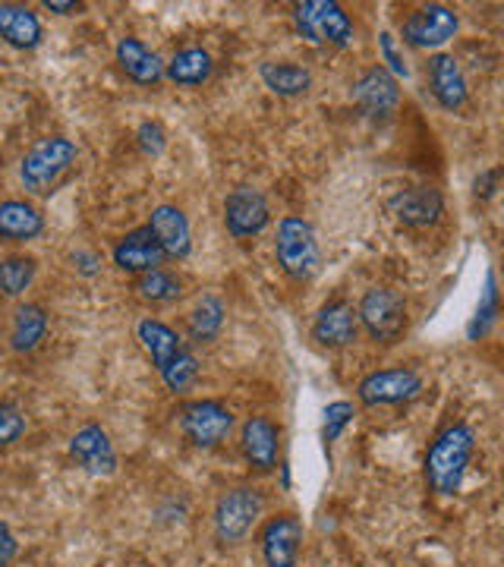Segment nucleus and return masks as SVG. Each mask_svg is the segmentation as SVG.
<instances>
[{
    "label": "nucleus",
    "mask_w": 504,
    "mask_h": 567,
    "mask_svg": "<svg viewBox=\"0 0 504 567\" xmlns=\"http://www.w3.org/2000/svg\"><path fill=\"white\" fill-rule=\"evenodd\" d=\"M495 183H498V171H485V174H480L476 177V196H483V199H488L492 193H495Z\"/></svg>",
    "instance_id": "nucleus-38"
},
{
    "label": "nucleus",
    "mask_w": 504,
    "mask_h": 567,
    "mask_svg": "<svg viewBox=\"0 0 504 567\" xmlns=\"http://www.w3.org/2000/svg\"><path fill=\"white\" fill-rule=\"evenodd\" d=\"M133 290L142 303L171 306L183 297V278L177 271H167V268H152L133 281Z\"/></svg>",
    "instance_id": "nucleus-28"
},
{
    "label": "nucleus",
    "mask_w": 504,
    "mask_h": 567,
    "mask_svg": "<svg viewBox=\"0 0 504 567\" xmlns=\"http://www.w3.org/2000/svg\"><path fill=\"white\" fill-rule=\"evenodd\" d=\"M224 319H227V306L218 293H205L196 300V306L189 309L186 316V328H189V338L196 344H212L218 341V334L224 331Z\"/></svg>",
    "instance_id": "nucleus-27"
},
{
    "label": "nucleus",
    "mask_w": 504,
    "mask_h": 567,
    "mask_svg": "<svg viewBox=\"0 0 504 567\" xmlns=\"http://www.w3.org/2000/svg\"><path fill=\"white\" fill-rule=\"evenodd\" d=\"M294 22L297 32L309 44H335V48H350L357 39L353 20L347 17L341 3L335 0H302L294 3Z\"/></svg>",
    "instance_id": "nucleus-8"
},
{
    "label": "nucleus",
    "mask_w": 504,
    "mask_h": 567,
    "mask_svg": "<svg viewBox=\"0 0 504 567\" xmlns=\"http://www.w3.org/2000/svg\"><path fill=\"white\" fill-rule=\"evenodd\" d=\"M360 331L376 344L391 347L407 334V300L391 287H369L357 303Z\"/></svg>",
    "instance_id": "nucleus-7"
},
{
    "label": "nucleus",
    "mask_w": 504,
    "mask_h": 567,
    "mask_svg": "<svg viewBox=\"0 0 504 567\" xmlns=\"http://www.w3.org/2000/svg\"><path fill=\"white\" fill-rule=\"evenodd\" d=\"M391 215L403 224V227H413V230H423V227H435L442 221L444 215V199L435 186H407L398 189L391 199H388Z\"/></svg>",
    "instance_id": "nucleus-18"
},
{
    "label": "nucleus",
    "mask_w": 504,
    "mask_h": 567,
    "mask_svg": "<svg viewBox=\"0 0 504 567\" xmlns=\"http://www.w3.org/2000/svg\"><path fill=\"white\" fill-rule=\"evenodd\" d=\"M350 99L366 117H382L384 121L401 107V85L384 66H369L353 82Z\"/></svg>",
    "instance_id": "nucleus-16"
},
{
    "label": "nucleus",
    "mask_w": 504,
    "mask_h": 567,
    "mask_svg": "<svg viewBox=\"0 0 504 567\" xmlns=\"http://www.w3.org/2000/svg\"><path fill=\"white\" fill-rule=\"evenodd\" d=\"M495 319H498V287H495V275H488V278H485L483 300L476 306V316L466 324V338H470V341L485 338V334L492 331Z\"/></svg>",
    "instance_id": "nucleus-30"
},
{
    "label": "nucleus",
    "mask_w": 504,
    "mask_h": 567,
    "mask_svg": "<svg viewBox=\"0 0 504 567\" xmlns=\"http://www.w3.org/2000/svg\"><path fill=\"white\" fill-rule=\"evenodd\" d=\"M41 10H48V13H54V17H76L82 10V3H76V0H44L41 3Z\"/></svg>",
    "instance_id": "nucleus-37"
},
{
    "label": "nucleus",
    "mask_w": 504,
    "mask_h": 567,
    "mask_svg": "<svg viewBox=\"0 0 504 567\" xmlns=\"http://www.w3.org/2000/svg\"><path fill=\"white\" fill-rule=\"evenodd\" d=\"M212 73H215V61L199 44L181 48L171 61L164 63V80L181 85V89H202L212 80Z\"/></svg>",
    "instance_id": "nucleus-25"
},
{
    "label": "nucleus",
    "mask_w": 504,
    "mask_h": 567,
    "mask_svg": "<svg viewBox=\"0 0 504 567\" xmlns=\"http://www.w3.org/2000/svg\"><path fill=\"white\" fill-rule=\"evenodd\" d=\"M136 145H140L142 155L158 158V155H164V148H167V130L158 121L140 123L136 126Z\"/></svg>",
    "instance_id": "nucleus-34"
},
{
    "label": "nucleus",
    "mask_w": 504,
    "mask_h": 567,
    "mask_svg": "<svg viewBox=\"0 0 504 567\" xmlns=\"http://www.w3.org/2000/svg\"><path fill=\"white\" fill-rule=\"evenodd\" d=\"M39 278V259L25 252H10L0 259V293L10 300L25 297V290Z\"/></svg>",
    "instance_id": "nucleus-29"
},
{
    "label": "nucleus",
    "mask_w": 504,
    "mask_h": 567,
    "mask_svg": "<svg viewBox=\"0 0 504 567\" xmlns=\"http://www.w3.org/2000/svg\"><path fill=\"white\" fill-rule=\"evenodd\" d=\"M461 32V17L448 3H423L401 20V39L420 51H439Z\"/></svg>",
    "instance_id": "nucleus-10"
},
{
    "label": "nucleus",
    "mask_w": 504,
    "mask_h": 567,
    "mask_svg": "<svg viewBox=\"0 0 504 567\" xmlns=\"http://www.w3.org/2000/svg\"><path fill=\"white\" fill-rule=\"evenodd\" d=\"M111 262L117 265L121 271L126 275H145V271H152V268H162L164 265V249L155 240V234H152V227L148 224H140V227H133V230H126L121 240L114 244L111 249Z\"/></svg>",
    "instance_id": "nucleus-19"
},
{
    "label": "nucleus",
    "mask_w": 504,
    "mask_h": 567,
    "mask_svg": "<svg viewBox=\"0 0 504 567\" xmlns=\"http://www.w3.org/2000/svg\"><path fill=\"white\" fill-rule=\"evenodd\" d=\"M271 224V208L263 189L240 183L224 196V227L234 240H253Z\"/></svg>",
    "instance_id": "nucleus-13"
},
{
    "label": "nucleus",
    "mask_w": 504,
    "mask_h": 567,
    "mask_svg": "<svg viewBox=\"0 0 504 567\" xmlns=\"http://www.w3.org/2000/svg\"><path fill=\"white\" fill-rule=\"evenodd\" d=\"M240 454L253 473L268 476L281 464V429L263 413L246 416L240 425Z\"/></svg>",
    "instance_id": "nucleus-14"
},
{
    "label": "nucleus",
    "mask_w": 504,
    "mask_h": 567,
    "mask_svg": "<svg viewBox=\"0 0 504 567\" xmlns=\"http://www.w3.org/2000/svg\"><path fill=\"white\" fill-rule=\"evenodd\" d=\"M44 234V212L29 196L0 199V244L25 246Z\"/></svg>",
    "instance_id": "nucleus-20"
},
{
    "label": "nucleus",
    "mask_w": 504,
    "mask_h": 567,
    "mask_svg": "<svg viewBox=\"0 0 504 567\" xmlns=\"http://www.w3.org/2000/svg\"><path fill=\"white\" fill-rule=\"evenodd\" d=\"M114 61L121 66V73L130 82H136L142 89H155L164 82V61L158 51H152L148 44L136 35H123L114 44Z\"/></svg>",
    "instance_id": "nucleus-22"
},
{
    "label": "nucleus",
    "mask_w": 504,
    "mask_h": 567,
    "mask_svg": "<svg viewBox=\"0 0 504 567\" xmlns=\"http://www.w3.org/2000/svg\"><path fill=\"white\" fill-rule=\"evenodd\" d=\"M70 262H73L76 275H82V278H95L101 271V259L92 249H76V252L70 256Z\"/></svg>",
    "instance_id": "nucleus-36"
},
{
    "label": "nucleus",
    "mask_w": 504,
    "mask_h": 567,
    "mask_svg": "<svg viewBox=\"0 0 504 567\" xmlns=\"http://www.w3.org/2000/svg\"><path fill=\"white\" fill-rule=\"evenodd\" d=\"M379 54H382L384 70H388L394 80H407V76H410V63L403 58L401 44H398V35H394V32L384 29L382 35H379Z\"/></svg>",
    "instance_id": "nucleus-33"
},
{
    "label": "nucleus",
    "mask_w": 504,
    "mask_h": 567,
    "mask_svg": "<svg viewBox=\"0 0 504 567\" xmlns=\"http://www.w3.org/2000/svg\"><path fill=\"white\" fill-rule=\"evenodd\" d=\"M357 420V406L350 401H335V404L325 406V420H322V442L328 447L335 445L343 435V429Z\"/></svg>",
    "instance_id": "nucleus-32"
},
{
    "label": "nucleus",
    "mask_w": 504,
    "mask_h": 567,
    "mask_svg": "<svg viewBox=\"0 0 504 567\" xmlns=\"http://www.w3.org/2000/svg\"><path fill=\"white\" fill-rule=\"evenodd\" d=\"M265 492L259 486L224 488L212 507V533L222 548H240L265 517Z\"/></svg>",
    "instance_id": "nucleus-4"
},
{
    "label": "nucleus",
    "mask_w": 504,
    "mask_h": 567,
    "mask_svg": "<svg viewBox=\"0 0 504 567\" xmlns=\"http://www.w3.org/2000/svg\"><path fill=\"white\" fill-rule=\"evenodd\" d=\"M309 338L325 350H343V347L357 344L360 338V319H357V306L343 297H335L312 316Z\"/></svg>",
    "instance_id": "nucleus-15"
},
{
    "label": "nucleus",
    "mask_w": 504,
    "mask_h": 567,
    "mask_svg": "<svg viewBox=\"0 0 504 567\" xmlns=\"http://www.w3.org/2000/svg\"><path fill=\"white\" fill-rule=\"evenodd\" d=\"M425 76H429V92L435 104L448 111V114H457L464 111L466 99H470V89H466V76L461 70V61L454 54H432L429 66H425Z\"/></svg>",
    "instance_id": "nucleus-17"
},
{
    "label": "nucleus",
    "mask_w": 504,
    "mask_h": 567,
    "mask_svg": "<svg viewBox=\"0 0 504 567\" xmlns=\"http://www.w3.org/2000/svg\"><path fill=\"white\" fill-rule=\"evenodd\" d=\"M275 256H278V265L287 278H294V281L316 278V271L322 265L316 227L302 215H284L278 221V234H275Z\"/></svg>",
    "instance_id": "nucleus-6"
},
{
    "label": "nucleus",
    "mask_w": 504,
    "mask_h": 567,
    "mask_svg": "<svg viewBox=\"0 0 504 567\" xmlns=\"http://www.w3.org/2000/svg\"><path fill=\"white\" fill-rule=\"evenodd\" d=\"M423 375L410 365H391V369H376L360 379L357 385V401L369 410L379 406H403L416 401L423 394Z\"/></svg>",
    "instance_id": "nucleus-9"
},
{
    "label": "nucleus",
    "mask_w": 504,
    "mask_h": 567,
    "mask_svg": "<svg viewBox=\"0 0 504 567\" xmlns=\"http://www.w3.org/2000/svg\"><path fill=\"white\" fill-rule=\"evenodd\" d=\"M476 454V432L470 423H451L432 439L425 451L423 473L425 486L432 488L439 498H454L464 486L470 461Z\"/></svg>",
    "instance_id": "nucleus-2"
},
{
    "label": "nucleus",
    "mask_w": 504,
    "mask_h": 567,
    "mask_svg": "<svg viewBox=\"0 0 504 567\" xmlns=\"http://www.w3.org/2000/svg\"><path fill=\"white\" fill-rule=\"evenodd\" d=\"M80 162V145L70 136H41L20 158V186L32 199H48L61 189V183L73 174Z\"/></svg>",
    "instance_id": "nucleus-3"
},
{
    "label": "nucleus",
    "mask_w": 504,
    "mask_h": 567,
    "mask_svg": "<svg viewBox=\"0 0 504 567\" xmlns=\"http://www.w3.org/2000/svg\"><path fill=\"white\" fill-rule=\"evenodd\" d=\"M51 331V312L48 306L35 303V300H25L17 303V309L10 312V328H7V347L20 357L35 353L44 338Z\"/></svg>",
    "instance_id": "nucleus-21"
},
{
    "label": "nucleus",
    "mask_w": 504,
    "mask_h": 567,
    "mask_svg": "<svg viewBox=\"0 0 504 567\" xmlns=\"http://www.w3.org/2000/svg\"><path fill=\"white\" fill-rule=\"evenodd\" d=\"M136 341L145 350V357L152 360L158 379H162L171 394H181L183 398V394H189L196 388L202 365L196 360V353L177 334V328H171L162 319L145 316V319L136 322Z\"/></svg>",
    "instance_id": "nucleus-1"
},
{
    "label": "nucleus",
    "mask_w": 504,
    "mask_h": 567,
    "mask_svg": "<svg viewBox=\"0 0 504 567\" xmlns=\"http://www.w3.org/2000/svg\"><path fill=\"white\" fill-rule=\"evenodd\" d=\"M302 543H306L302 520L290 511L265 517L259 527V551L265 567H300Z\"/></svg>",
    "instance_id": "nucleus-11"
},
{
    "label": "nucleus",
    "mask_w": 504,
    "mask_h": 567,
    "mask_svg": "<svg viewBox=\"0 0 504 567\" xmlns=\"http://www.w3.org/2000/svg\"><path fill=\"white\" fill-rule=\"evenodd\" d=\"M29 432V416L20 404L13 401H0V451H10L20 445L22 435Z\"/></svg>",
    "instance_id": "nucleus-31"
},
{
    "label": "nucleus",
    "mask_w": 504,
    "mask_h": 567,
    "mask_svg": "<svg viewBox=\"0 0 504 567\" xmlns=\"http://www.w3.org/2000/svg\"><path fill=\"white\" fill-rule=\"evenodd\" d=\"M17 558H20V539L13 527L0 517V567H13Z\"/></svg>",
    "instance_id": "nucleus-35"
},
{
    "label": "nucleus",
    "mask_w": 504,
    "mask_h": 567,
    "mask_svg": "<svg viewBox=\"0 0 504 567\" xmlns=\"http://www.w3.org/2000/svg\"><path fill=\"white\" fill-rule=\"evenodd\" d=\"M174 423L181 429V435L199 451H215L222 447L234 429H237V416L234 410L215 401V398H189L174 410Z\"/></svg>",
    "instance_id": "nucleus-5"
},
{
    "label": "nucleus",
    "mask_w": 504,
    "mask_h": 567,
    "mask_svg": "<svg viewBox=\"0 0 504 567\" xmlns=\"http://www.w3.org/2000/svg\"><path fill=\"white\" fill-rule=\"evenodd\" d=\"M44 39V25L29 3H0V41L13 51H35Z\"/></svg>",
    "instance_id": "nucleus-24"
},
{
    "label": "nucleus",
    "mask_w": 504,
    "mask_h": 567,
    "mask_svg": "<svg viewBox=\"0 0 504 567\" xmlns=\"http://www.w3.org/2000/svg\"><path fill=\"white\" fill-rule=\"evenodd\" d=\"M70 457L92 480H111L121 466L117 447L101 423H82L70 435Z\"/></svg>",
    "instance_id": "nucleus-12"
},
{
    "label": "nucleus",
    "mask_w": 504,
    "mask_h": 567,
    "mask_svg": "<svg viewBox=\"0 0 504 567\" xmlns=\"http://www.w3.org/2000/svg\"><path fill=\"white\" fill-rule=\"evenodd\" d=\"M148 227L155 234V240L164 249V259H186L193 249V230H189V218L183 215L181 205L162 203L152 208Z\"/></svg>",
    "instance_id": "nucleus-23"
},
{
    "label": "nucleus",
    "mask_w": 504,
    "mask_h": 567,
    "mask_svg": "<svg viewBox=\"0 0 504 567\" xmlns=\"http://www.w3.org/2000/svg\"><path fill=\"white\" fill-rule=\"evenodd\" d=\"M259 80L278 99H300V95H306L312 89L309 66L294 61H263L259 63Z\"/></svg>",
    "instance_id": "nucleus-26"
}]
</instances>
